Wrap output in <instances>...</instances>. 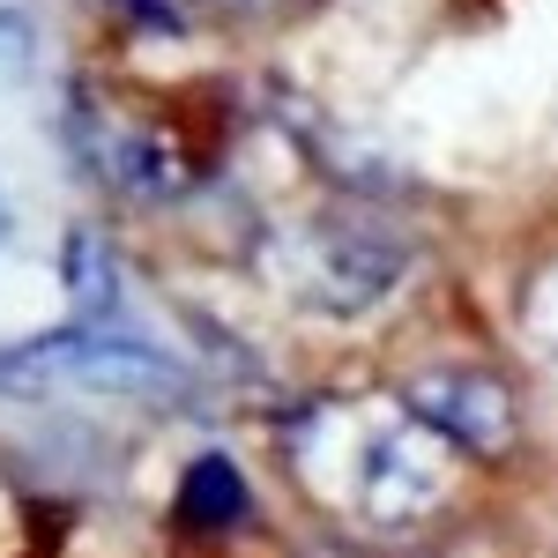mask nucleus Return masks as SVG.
Returning a JSON list of instances; mask_svg holds the SVG:
<instances>
[{"mask_svg": "<svg viewBox=\"0 0 558 558\" xmlns=\"http://www.w3.org/2000/svg\"><path fill=\"white\" fill-rule=\"evenodd\" d=\"M0 395H112V402H172L179 395V365L165 350L134 343L120 328H60L38 343H8L0 350Z\"/></svg>", "mask_w": 558, "mask_h": 558, "instance_id": "1", "label": "nucleus"}, {"mask_svg": "<svg viewBox=\"0 0 558 558\" xmlns=\"http://www.w3.org/2000/svg\"><path fill=\"white\" fill-rule=\"evenodd\" d=\"M402 268H410L402 246L365 216H320L291 239V291L320 313H343V320L365 313Z\"/></svg>", "mask_w": 558, "mask_h": 558, "instance_id": "2", "label": "nucleus"}, {"mask_svg": "<svg viewBox=\"0 0 558 558\" xmlns=\"http://www.w3.org/2000/svg\"><path fill=\"white\" fill-rule=\"evenodd\" d=\"M402 410L425 432L484 454V462L507 454L514 447V425H521L507 380H492V373H417V380H402Z\"/></svg>", "mask_w": 558, "mask_h": 558, "instance_id": "3", "label": "nucleus"}, {"mask_svg": "<svg viewBox=\"0 0 558 558\" xmlns=\"http://www.w3.org/2000/svg\"><path fill=\"white\" fill-rule=\"evenodd\" d=\"M432 439L417 417H402V425L373 432L365 447H357V507L380 521V529H410V521H425L439 507V454H432Z\"/></svg>", "mask_w": 558, "mask_h": 558, "instance_id": "4", "label": "nucleus"}, {"mask_svg": "<svg viewBox=\"0 0 558 558\" xmlns=\"http://www.w3.org/2000/svg\"><path fill=\"white\" fill-rule=\"evenodd\" d=\"M83 157H89V172L112 179V186L134 194V202H179V194L194 186V165L179 157L172 134L134 128V120H120V112L83 120Z\"/></svg>", "mask_w": 558, "mask_h": 558, "instance_id": "5", "label": "nucleus"}, {"mask_svg": "<svg viewBox=\"0 0 558 558\" xmlns=\"http://www.w3.org/2000/svg\"><path fill=\"white\" fill-rule=\"evenodd\" d=\"M179 514L194 521V529H239V521L254 514L239 462H223V454H202V462L186 470V484H179Z\"/></svg>", "mask_w": 558, "mask_h": 558, "instance_id": "6", "label": "nucleus"}, {"mask_svg": "<svg viewBox=\"0 0 558 558\" xmlns=\"http://www.w3.org/2000/svg\"><path fill=\"white\" fill-rule=\"evenodd\" d=\"M68 291H75V313L89 328H105V313L120 305V276H112V254L97 246V231L68 239Z\"/></svg>", "mask_w": 558, "mask_h": 558, "instance_id": "7", "label": "nucleus"}, {"mask_svg": "<svg viewBox=\"0 0 558 558\" xmlns=\"http://www.w3.org/2000/svg\"><path fill=\"white\" fill-rule=\"evenodd\" d=\"M31 60H38V31L15 0H0V89L31 83Z\"/></svg>", "mask_w": 558, "mask_h": 558, "instance_id": "8", "label": "nucleus"}, {"mask_svg": "<svg viewBox=\"0 0 558 558\" xmlns=\"http://www.w3.org/2000/svg\"><path fill=\"white\" fill-rule=\"evenodd\" d=\"M202 8H246V0H202Z\"/></svg>", "mask_w": 558, "mask_h": 558, "instance_id": "9", "label": "nucleus"}, {"mask_svg": "<svg viewBox=\"0 0 558 558\" xmlns=\"http://www.w3.org/2000/svg\"><path fill=\"white\" fill-rule=\"evenodd\" d=\"M0 231H8V209H0Z\"/></svg>", "mask_w": 558, "mask_h": 558, "instance_id": "10", "label": "nucleus"}]
</instances>
